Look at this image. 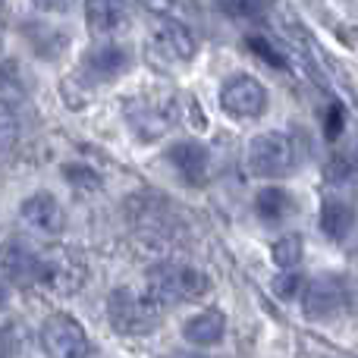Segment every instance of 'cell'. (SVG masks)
Segmentation results:
<instances>
[{
	"instance_id": "obj_1",
	"label": "cell",
	"mask_w": 358,
	"mask_h": 358,
	"mask_svg": "<svg viewBox=\"0 0 358 358\" xmlns=\"http://www.w3.org/2000/svg\"><path fill=\"white\" fill-rule=\"evenodd\" d=\"M148 296L155 299L161 308L179 302H192V299L204 296L210 289V280L204 271L185 264V261H157L148 267Z\"/></svg>"
},
{
	"instance_id": "obj_2",
	"label": "cell",
	"mask_w": 358,
	"mask_h": 358,
	"mask_svg": "<svg viewBox=\"0 0 358 358\" xmlns=\"http://www.w3.org/2000/svg\"><path fill=\"white\" fill-rule=\"evenodd\" d=\"M161 317H164V308L148 292L120 286V289H113L110 296H107V321L123 336L155 334V330L161 327Z\"/></svg>"
},
{
	"instance_id": "obj_3",
	"label": "cell",
	"mask_w": 358,
	"mask_h": 358,
	"mask_svg": "<svg viewBox=\"0 0 358 358\" xmlns=\"http://www.w3.org/2000/svg\"><path fill=\"white\" fill-rule=\"evenodd\" d=\"M248 170L261 179L289 176L296 167V145L283 132H261L248 142Z\"/></svg>"
},
{
	"instance_id": "obj_4",
	"label": "cell",
	"mask_w": 358,
	"mask_h": 358,
	"mask_svg": "<svg viewBox=\"0 0 358 358\" xmlns=\"http://www.w3.org/2000/svg\"><path fill=\"white\" fill-rule=\"evenodd\" d=\"M132 66V50L123 48L117 41H101L82 54L79 60V76L76 79L82 85H107V82H117L120 76H126Z\"/></svg>"
},
{
	"instance_id": "obj_5",
	"label": "cell",
	"mask_w": 358,
	"mask_h": 358,
	"mask_svg": "<svg viewBox=\"0 0 358 358\" xmlns=\"http://www.w3.org/2000/svg\"><path fill=\"white\" fill-rule=\"evenodd\" d=\"M41 349L48 358H88L92 343L73 315L57 311L41 324Z\"/></svg>"
},
{
	"instance_id": "obj_6",
	"label": "cell",
	"mask_w": 358,
	"mask_h": 358,
	"mask_svg": "<svg viewBox=\"0 0 358 358\" xmlns=\"http://www.w3.org/2000/svg\"><path fill=\"white\" fill-rule=\"evenodd\" d=\"M349 308V283L340 273H324L305 283L302 289V311L311 321H330Z\"/></svg>"
},
{
	"instance_id": "obj_7",
	"label": "cell",
	"mask_w": 358,
	"mask_h": 358,
	"mask_svg": "<svg viewBox=\"0 0 358 358\" xmlns=\"http://www.w3.org/2000/svg\"><path fill=\"white\" fill-rule=\"evenodd\" d=\"M220 107L233 120H258L267 110V88L255 76L236 73L220 85Z\"/></svg>"
},
{
	"instance_id": "obj_8",
	"label": "cell",
	"mask_w": 358,
	"mask_h": 358,
	"mask_svg": "<svg viewBox=\"0 0 358 358\" xmlns=\"http://www.w3.org/2000/svg\"><path fill=\"white\" fill-rule=\"evenodd\" d=\"M173 120H176L173 104L142 98V94L126 101V123H129L132 136L142 138V142H157V138L173 126Z\"/></svg>"
},
{
	"instance_id": "obj_9",
	"label": "cell",
	"mask_w": 358,
	"mask_h": 358,
	"mask_svg": "<svg viewBox=\"0 0 358 358\" xmlns=\"http://www.w3.org/2000/svg\"><path fill=\"white\" fill-rule=\"evenodd\" d=\"M195 50L198 41L182 19L164 16L155 22V31H151V54L155 57H164L167 63H189Z\"/></svg>"
},
{
	"instance_id": "obj_10",
	"label": "cell",
	"mask_w": 358,
	"mask_h": 358,
	"mask_svg": "<svg viewBox=\"0 0 358 358\" xmlns=\"http://www.w3.org/2000/svg\"><path fill=\"white\" fill-rule=\"evenodd\" d=\"M167 161L173 164L179 179L189 185H204L210 179V148L198 138H182L167 148Z\"/></svg>"
},
{
	"instance_id": "obj_11",
	"label": "cell",
	"mask_w": 358,
	"mask_h": 358,
	"mask_svg": "<svg viewBox=\"0 0 358 358\" xmlns=\"http://www.w3.org/2000/svg\"><path fill=\"white\" fill-rule=\"evenodd\" d=\"M19 214L41 236H60L63 229H66V210H63V204L57 201L50 192H35V195H29L22 201V208H19Z\"/></svg>"
},
{
	"instance_id": "obj_12",
	"label": "cell",
	"mask_w": 358,
	"mask_h": 358,
	"mask_svg": "<svg viewBox=\"0 0 358 358\" xmlns=\"http://www.w3.org/2000/svg\"><path fill=\"white\" fill-rule=\"evenodd\" d=\"M38 283L48 286L54 292H76L82 283H85V264H82L76 255L60 252L50 255V258H41V273H38Z\"/></svg>"
},
{
	"instance_id": "obj_13",
	"label": "cell",
	"mask_w": 358,
	"mask_h": 358,
	"mask_svg": "<svg viewBox=\"0 0 358 358\" xmlns=\"http://www.w3.org/2000/svg\"><path fill=\"white\" fill-rule=\"evenodd\" d=\"M182 340L189 343L192 349H210L227 336V315L220 308H204L195 311L192 317L182 321Z\"/></svg>"
},
{
	"instance_id": "obj_14",
	"label": "cell",
	"mask_w": 358,
	"mask_h": 358,
	"mask_svg": "<svg viewBox=\"0 0 358 358\" xmlns=\"http://www.w3.org/2000/svg\"><path fill=\"white\" fill-rule=\"evenodd\" d=\"M355 223H358V208H355L352 198L327 195L321 201V229H324V236H330L334 242L349 239Z\"/></svg>"
},
{
	"instance_id": "obj_15",
	"label": "cell",
	"mask_w": 358,
	"mask_h": 358,
	"mask_svg": "<svg viewBox=\"0 0 358 358\" xmlns=\"http://www.w3.org/2000/svg\"><path fill=\"white\" fill-rule=\"evenodd\" d=\"M292 210H296V201H292V195L283 185H267V189H261L255 195V214L264 223H271V227L273 223H283Z\"/></svg>"
},
{
	"instance_id": "obj_16",
	"label": "cell",
	"mask_w": 358,
	"mask_h": 358,
	"mask_svg": "<svg viewBox=\"0 0 358 358\" xmlns=\"http://www.w3.org/2000/svg\"><path fill=\"white\" fill-rule=\"evenodd\" d=\"M3 267L16 283H38V273H41V255H35L31 248L19 245V242H10L3 248Z\"/></svg>"
},
{
	"instance_id": "obj_17",
	"label": "cell",
	"mask_w": 358,
	"mask_h": 358,
	"mask_svg": "<svg viewBox=\"0 0 358 358\" xmlns=\"http://www.w3.org/2000/svg\"><path fill=\"white\" fill-rule=\"evenodd\" d=\"M126 6L123 3H88L85 6V16H88V29L94 35H113L126 25Z\"/></svg>"
},
{
	"instance_id": "obj_18",
	"label": "cell",
	"mask_w": 358,
	"mask_h": 358,
	"mask_svg": "<svg viewBox=\"0 0 358 358\" xmlns=\"http://www.w3.org/2000/svg\"><path fill=\"white\" fill-rule=\"evenodd\" d=\"M305 242H302V236L299 233H286V236H280L277 242L271 245V258H273V264L280 267V271H286V273H292V271H299V264H302V255H305Z\"/></svg>"
},
{
	"instance_id": "obj_19",
	"label": "cell",
	"mask_w": 358,
	"mask_h": 358,
	"mask_svg": "<svg viewBox=\"0 0 358 358\" xmlns=\"http://www.w3.org/2000/svg\"><path fill=\"white\" fill-rule=\"evenodd\" d=\"M63 176H66V182H73L76 189H98L101 185V176L94 173L92 167H85V164H66Z\"/></svg>"
},
{
	"instance_id": "obj_20",
	"label": "cell",
	"mask_w": 358,
	"mask_h": 358,
	"mask_svg": "<svg viewBox=\"0 0 358 358\" xmlns=\"http://www.w3.org/2000/svg\"><path fill=\"white\" fill-rule=\"evenodd\" d=\"M248 48H252L255 54L261 57V60H267V63H271V66H277V69H283V66H286L283 54H277V50H273V44L267 41V38H261V35H252V38H248Z\"/></svg>"
},
{
	"instance_id": "obj_21",
	"label": "cell",
	"mask_w": 358,
	"mask_h": 358,
	"mask_svg": "<svg viewBox=\"0 0 358 358\" xmlns=\"http://www.w3.org/2000/svg\"><path fill=\"white\" fill-rule=\"evenodd\" d=\"M16 142V117L6 104H0V151Z\"/></svg>"
},
{
	"instance_id": "obj_22",
	"label": "cell",
	"mask_w": 358,
	"mask_h": 358,
	"mask_svg": "<svg viewBox=\"0 0 358 358\" xmlns=\"http://www.w3.org/2000/svg\"><path fill=\"white\" fill-rule=\"evenodd\" d=\"M299 286H302V273L292 271V273H280L277 280H273V289H277L280 299H292L299 296Z\"/></svg>"
},
{
	"instance_id": "obj_23",
	"label": "cell",
	"mask_w": 358,
	"mask_h": 358,
	"mask_svg": "<svg viewBox=\"0 0 358 358\" xmlns=\"http://www.w3.org/2000/svg\"><path fill=\"white\" fill-rule=\"evenodd\" d=\"M343 120H346V110H343V104H334L327 113V126H324V132H327V138H336L343 132Z\"/></svg>"
},
{
	"instance_id": "obj_24",
	"label": "cell",
	"mask_w": 358,
	"mask_h": 358,
	"mask_svg": "<svg viewBox=\"0 0 358 358\" xmlns=\"http://www.w3.org/2000/svg\"><path fill=\"white\" fill-rule=\"evenodd\" d=\"M167 358H204L198 349H176V352H170Z\"/></svg>"
},
{
	"instance_id": "obj_25",
	"label": "cell",
	"mask_w": 358,
	"mask_h": 358,
	"mask_svg": "<svg viewBox=\"0 0 358 358\" xmlns=\"http://www.w3.org/2000/svg\"><path fill=\"white\" fill-rule=\"evenodd\" d=\"M6 305V283H3V277H0V308Z\"/></svg>"
}]
</instances>
